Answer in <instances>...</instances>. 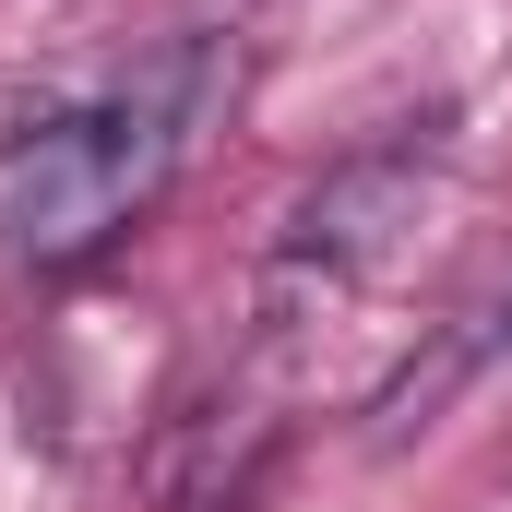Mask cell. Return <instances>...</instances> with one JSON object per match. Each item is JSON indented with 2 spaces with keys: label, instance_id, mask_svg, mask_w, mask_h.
<instances>
[{
  "label": "cell",
  "instance_id": "obj_1",
  "mask_svg": "<svg viewBox=\"0 0 512 512\" xmlns=\"http://www.w3.org/2000/svg\"><path fill=\"white\" fill-rule=\"evenodd\" d=\"M203 108H215V48L191 36V48H167L143 84L36 120L12 143V167H0V227H12V251L36 262V274H72V262L120 251L131 227L155 215V191L179 179Z\"/></svg>",
  "mask_w": 512,
  "mask_h": 512
},
{
  "label": "cell",
  "instance_id": "obj_2",
  "mask_svg": "<svg viewBox=\"0 0 512 512\" xmlns=\"http://www.w3.org/2000/svg\"><path fill=\"white\" fill-rule=\"evenodd\" d=\"M429 179H441V143H370V155H346V167L286 215V239H274V298H346V286L417 227Z\"/></svg>",
  "mask_w": 512,
  "mask_h": 512
},
{
  "label": "cell",
  "instance_id": "obj_3",
  "mask_svg": "<svg viewBox=\"0 0 512 512\" xmlns=\"http://www.w3.org/2000/svg\"><path fill=\"white\" fill-rule=\"evenodd\" d=\"M501 346H512V286H501Z\"/></svg>",
  "mask_w": 512,
  "mask_h": 512
}]
</instances>
